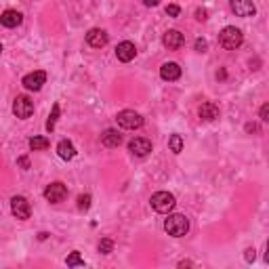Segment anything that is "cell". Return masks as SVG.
<instances>
[{"instance_id": "obj_10", "label": "cell", "mask_w": 269, "mask_h": 269, "mask_svg": "<svg viewBox=\"0 0 269 269\" xmlns=\"http://www.w3.org/2000/svg\"><path fill=\"white\" fill-rule=\"evenodd\" d=\"M110 36L105 30H99V28H93L88 34H86V42L88 46H93V49H103L105 44H108Z\"/></svg>"}, {"instance_id": "obj_8", "label": "cell", "mask_w": 269, "mask_h": 269, "mask_svg": "<svg viewBox=\"0 0 269 269\" xmlns=\"http://www.w3.org/2000/svg\"><path fill=\"white\" fill-rule=\"evenodd\" d=\"M128 151H131L133 156H137V158H145L151 151V141L145 139V137H135V139L128 141Z\"/></svg>"}, {"instance_id": "obj_2", "label": "cell", "mask_w": 269, "mask_h": 269, "mask_svg": "<svg viewBox=\"0 0 269 269\" xmlns=\"http://www.w3.org/2000/svg\"><path fill=\"white\" fill-rule=\"evenodd\" d=\"M164 229L168 236L172 238H183L187 231H190V221H187L185 215H168V219L164 221Z\"/></svg>"}, {"instance_id": "obj_12", "label": "cell", "mask_w": 269, "mask_h": 269, "mask_svg": "<svg viewBox=\"0 0 269 269\" xmlns=\"http://www.w3.org/2000/svg\"><path fill=\"white\" fill-rule=\"evenodd\" d=\"M183 42H185V38H183V34H181L179 30H168V32L164 34V36H162V44H164L168 51H177V49H181Z\"/></svg>"}, {"instance_id": "obj_1", "label": "cell", "mask_w": 269, "mask_h": 269, "mask_svg": "<svg viewBox=\"0 0 269 269\" xmlns=\"http://www.w3.org/2000/svg\"><path fill=\"white\" fill-rule=\"evenodd\" d=\"M242 42H244V34L238 28L227 26V28H223L219 32V44L223 46L225 51H236Z\"/></svg>"}, {"instance_id": "obj_9", "label": "cell", "mask_w": 269, "mask_h": 269, "mask_svg": "<svg viewBox=\"0 0 269 269\" xmlns=\"http://www.w3.org/2000/svg\"><path fill=\"white\" fill-rule=\"evenodd\" d=\"M229 7L238 17H254L256 13V7L252 0H229Z\"/></svg>"}, {"instance_id": "obj_3", "label": "cell", "mask_w": 269, "mask_h": 269, "mask_svg": "<svg viewBox=\"0 0 269 269\" xmlns=\"http://www.w3.org/2000/svg\"><path fill=\"white\" fill-rule=\"evenodd\" d=\"M151 208L156 210V213H162L166 215L170 213V210L174 208V204H177V200H174V196L170 192H156L154 196H151Z\"/></svg>"}, {"instance_id": "obj_33", "label": "cell", "mask_w": 269, "mask_h": 269, "mask_svg": "<svg viewBox=\"0 0 269 269\" xmlns=\"http://www.w3.org/2000/svg\"><path fill=\"white\" fill-rule=\"evenodd\" d=\"M190 265H194V263H192V261H181V263H179V267H190Z\"/></svg>"}, {"instance_id": "obj_26", "label": "cell", "mask_w": 269, "mask_h": 269, "mask_svg": "<svg viewBox=\"0 0 269 269\" xmlns=\"http://www.w3.org/2000/svg\"><path fill=\"white\" fill-rule=\"evenodd\" d=\"M179 13H181V9L177 5H168L166 7V15L168 17H179Z\"/></svg>"}, {"instance_id": "obj_13", "label": "cell", "mask_w": 269, "mask_h": 269, "mask_svg": "<svg viewBox=\"0 0 269 269\" xmlns=\"http://www.w3.org/2000/svg\"><path fill=\"white\" fill-rule=\"evenodd\" d=\"M135 55H137V49H135V44L133 42H120L118 46H116V57H118V61L122 63H128V61H133L135 59Z\"/></svg>"}, {"instance_id": "obj_20", "label": "cell", "mask_w": 269, "mask_h": 269, "mask_svg": "<svg viewBox=\"0 0 269 269\" xmlns=\"http://www.w3.org/2000/svg\"><path fill=\"white\" fill-rule=\"evenodd\" d=\"M49 147V139L46 137H32L30 139V149L32 151H40V149H46Z\"/></svg>"}, {"instance_id": "obj_32", "label": "cell", "mask_w": 269, "mask_h": 269, "mask_svg": "<svg viewBox=\"0 0 269 269\" xmlns=\"http://www.w3.org/2000/svg\"><path fill=\"white\" fill-rule=\"evenodd\" d=\"M246 131L248 133H256V131H259V126H256V124H246Z\"/></svg>"}, {"instance_id": "obj_31", "label": "cell", "mask_w": 269, "mask_h": 269, "mask_svg": "<svg viewBox=\"0 0 269 269\" xmlns=\"http://www.w3.org/2000/svg\"><path fill=\"white\" fill-rule=\"evenodd\" d=\"M143 5H145V7H158L160 0H143Z\"/></svg>"}, {"instance_id": "obj_34", "label": "cell", "mask_w": 269, "mask_h": 269, "mask_svg": "<svg viewBox=\"0 0 269 269\" xmlns=\"http://www.w3.org/2000/svg\"><path fill=\"white\" fill-rule=\"evenodd\" d=\"M0 51H3V44H0Z\"/></svg>"}, {"instance_id": "obj_11", "label": "cell", "mask_w": 269, "mask_h": 269, "mask_svg": "<svg viewBox=\"0 0 269 269\" xmlns=\"http://www.w3.org/2000/svg\"><path fill=\"white\" fill-rule=\"evenodd\" d=\"M44 82H46V72H42V69H36V72H32L23 78V86L28 91H40Z\"/></svg>"}, {"instance_id": "obj_19", "label": "cell", "mask_w": 269, "mask_h": 269, "mask_svg": "<svg viewBox=\"0 0 269 269\" xmlns=\"http://www.w3.org/2000/svg\"><path fill=\"white\" fill-rule=\"evenodd\" d=\"M59 112H61L59 103H55V105H53V112H51V116H49V120H46V131H49V133L55 131V124H57V118H59Z\"/></svg>"}, {"instance_id": "obj_22", "label": "cell", "mask_w": 269, "mask_h": 269, "mask_svg": "<svg viewBox=\"0 0 269 269\" xmlns=\"http://www.w3.org/2000/svg\"><path fill=\"white\" fill-rule=\"evenodd\" d=\"M65 263H67V267H82V265H84V259L80 256V252H78V250H74V252L65 259Z\"/></svg>"}, {"instance_id": "obj_18", "label": "cell", "mask_w": 269, "mask_h": 269, "mask_svg": "<svg viewBox=\"0 0 269 269\" xmlns=\"http://www.w3.org/2000/svg\"><path fill=\"white\" fill-rule=\"evenodd\" d=\"M57 154H59L61 160H74L76 158V147L72 141H67V139H61L59 145H57Z\"/></svg>"}, {"instance_id": "obj_5", "label": "cell", "mask_w": 269, "mask_h": 269, "mask_svg": "<svg viewBox=\"0 0 269 269\" xmlns=\"http://www.w3.org/2000/svg\"><path fill=\"white\" fill-rule=\"evenodd\" d=\"M13 114L17 116L19 120H28L30 116L34 114V101L28 95H19L13 101Z\"/></svg>"}, {"instance_id": "obj_17", "label": "cell", "mask_w": 269, "mask_h": 269, "mask_svg": "<svg viewBox=\"0 0 269 269\" xmlns=\"http://www.w3.org/2000/svg\"><path fill=\"white\" fill-rule=\"evenodd\" d=\"M101 143L105 147H118L122 143V135L116 131V128H108V131H103V135H101Z\"/></svg>"}, {"instance_id": "obj_21", "label": "cell", "mask_w": 269, "mask_h": 269, "mask_svg": "<svg viewBox=\"0 0 269 269\" xmlns=\"http://www.w3.org/2000/svg\"><path fill=\"white\" fill-rule=\"evenodd\" d=\"M168 149L172 151V154H181L183 151V137L181 135H172L168 139Z\"/></svg>"}, {"instance_id": "obj_29", "label": "cell", "mask_w": 269, "mask_h": 269, "mask_svg": "<svg viewBox=\"0 0 269 269\" xmlns=\"http://www.w3.org/2000/svg\"><path fill=\"white\" fill-rule=\"evenodd\" d=\"M196 17L200 19V21H206V11H204V9H198V11H196Z\"/></svg>"}, {"instance_id": "obj_27", "label": "cell", "mask_w": 269, "mask_h": 269, "mask_svg": "<svg viewBox=\"0 0 269 269\" xmlns=\"http://www.w3.org/2000/svg\"><path fill=\"white\" fill-rule=\"evenodd\" d=\"M17 164H19V166H21L23 170H28V168H30V160H28L26 156H21V158L17 160Z\"/></svg>"}, {"instance_id": "obj_7", "label": "cell", "mask_w": 269, "mask_h": 269, "mask_svg": "<svg viewBox=\"0 0 269 269\" xmlns=\"http://www.w3.org/2000/svg\"><path fill=\"white\" fill-rule=\"evenodd\" d=\"M11 213H13L17 219H21V221L30 219V215H32L30 202H28V200H26V198H23V196H15L13 200H11Z\"/></svg>"}, {"instance_id": "obj_14", "label": "cell", "mask_w": 269, "mask_h": 269, "mask_svg": "<svg viewBox=\"0 0 269 269\" xmlns=\"http://www.w3.org/2000/svg\"><path fill=\"white\" fill-rule=\"evenodd\" d=\"M160 76L162 80H168V82H174V80H179L181 78V67L179 63H174V61H168L160 67Z\"/></svg>"}, {"instance_id": "obj_25", "label": "cell", "mask_w": 269, "mask_h": 269, "mask_svg": "<svg viewBox=\"0 0 269 269\" xmlns=\"http://www.w3.org/2000/svg\"><path fill=\"white\" fill-rule=\"evenodd\" d=\"M194 46H196V51H198V53H206V49H208V42H206L204 38H198Z\"/></svg>"}, {"instance_id": "obj_16", "label": "cell", "mask_w": 269, "mask_h": 269, "mask_svg": "<svg viewBox=\"0 0 269 269\" xmlns=\"http://www.w3.org/2000/svg\"><path fill=\"white\" fill-rule=\"evenodd\" d=\"M198 114H200V118L204 120V122H213V120H217L219 118V105H215V103H202L200 105V110H198Z\"/></svg>"}, {"instance_id": "obj_23", "label": "cell", "mask_w": 269, "mask_h": 269, "mask_svg": "<svg viewBox=\"0 0 269 269\" xmlns=\"http://www.w3.org/2000/svg\"><path fill=\"white\" fill-rule=\"evenodd\" d=\"M97 248H99L101 254H110V252L114 250V242H112L110 238H103V240L99 242V246H97Z\"/></svg>"}, {"instance_id": "obj_15", "label": "cell", "mask_w": 269, "mask_h": 269, "mask_svg": "<svg viewBox=\"0 0 269 269\" xmlns=\"http://www.w3.org/2000/svg\"><path fill=\"white\" fill-rule=\"evenodd\" d=\"M21 21H23V15L13 9H9L0 15V23H3L5 28H17V26H21Z\"/></svg>"}, {"instance_id": "obj_4", "label": "cell", "mask_w": 269, "mask_h": 269, "mask_svg": "<svg viewBox=\"0 0 269 269\" xmlns=\"http://www.w3.org/2000/svg\"><path fill=\"white\" fill-rule=\"evenodd\" d=\"M116 120H118V124L122 128H126V131H135V128L143 126V116L133 112V110H122L118 116H116Z\"/></svg>"}, {"instance_id": "obj_24", "label": "cell", "mask_w": 269, "mask_h": 269, "mask_svg": "<svg viewBox=\"0 0 269 269\" xmlns=\"http://www.w3.org/2000/svg\"><path fill=\"white\" fill-rule=\"evenodd\" d=\"M91 200H93L91 194H82V196L78 198V208L80 210H88L91 208Z\"/></svg>"}, {"instance_id": "obj_28", "label": "cell", "mask_w": 269, "mask_h": 269, "mask_svg": "<svg viewBox=\"0 0 269 269\" xmlns=\"http://www.w3.org/2000/svg\"><path fill=\"white\" fill-rule=\"evenodd\" d=\"M261 120H263V122H267V120H269V105H267V103L261 108Z\"/></svg>"}, {"instance_id": "obj_30", "label": "cell", "mask_w": 269, "mask_h": 269, "mask_svg": "<svg viewBox=\"0 0 269 269\" xmlns=\"http://www.w3.org/2000/svg\"><path fill=\"white\" fill-rule=\"evenodd\" d=\"M244 256H246V261H248V263H252V261H254V248H248Z\"/></svg>"}, {"instance_id": "obj_6", "label": "cell", "mask_w": 269, "mask_h": 269, "mask_svg": "<svg viewBox=\"0 0 269 269\" xmlns=\"http://www.w3.org/2000/svg\"><path fill=\"white\" fill-rule=\"evenodd\" d=\"M44 198H46V200H49L51 204H59V202H63L65 198H67V187H65L63 183H59V181H55V183H51V185H46Z\"/></svg>"}]
</instances>
